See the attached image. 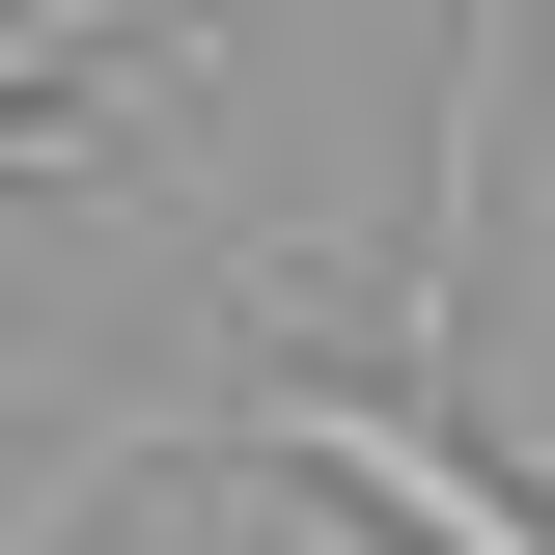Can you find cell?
I'll list each match as a JSON object with an SVG mask.
<instances>
[{"label": "cell", "mask_w": 555, "mask_h": 555, "mask_svg": "<svg viewBox=\"0 0 555 555\" xmlns=\"http://www.w3.org/2000/svg\"><path fill=\"white\" fill-rule=\"evenodd\" d=\"M167 444L334 500L361 555H555V473H528V444H473L444 361H306V389H222V416H167Z\"/></svg>", "instance_id": "obj_1"}, {"label": "cell", "mask_w": 555, "mask_h": 555, "mask_svg": "<svg viewBox=\"0 0 555 555\" xmlns=\"http://www.w3.org/2000/svg\"><path fill=\"white\" fill-rule=\"evenodd\" d=\"M83 167H112V112L83 83H0V195H83Z\"/></svg>", "instance_id": "obj_2"}]
</instances>
